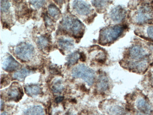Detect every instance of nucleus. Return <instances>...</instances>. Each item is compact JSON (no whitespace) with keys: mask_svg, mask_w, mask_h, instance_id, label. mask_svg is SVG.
Instances as JSON below:
<instances>
[{"mask_svg":"<svg viewBox=\"0 0 153 115\" xmlns=\"http://www.w3.org/2000/svg\"><path fill=\"white\" fill-rule=\"evenodd\" d=\"M124 30V26L120 25H115L103 29L100 33V42L103 43L113 42L122 34Z\"/></svg>","mask_w":153,"mask_h":115,"instance_id":"nucleus-1","label":"nucleus"},{"mask_svg":"<svg viewBox=\"0 0 153 115\" xmlns=\"http://www.w3.org/2000/svg\"><path fill=\"white\" fill-rule=\"evenodd\" d=\"M72 75L74 78L82 79L88 85L93 84L95 80V72L84 64H80L73 69Z\"/></svg>","mask_w":153,"mask_h":115,"instance_id":"nucleus-2","label":"nucleus"},{"mask_svg":"<svg viewBox=\"0 0 153 115\" xmlns=\"http://www.w3.org/2000/svg\"><path fill=\"white\" fill-rule=\"evenodd\" d=\"M61 25L65 30L76 36L81 33L83 27L82 24L80 20L71 16L65 17L61 22Z\"/></svg>","mask_w":153,"mask_h":115,"instance_id":"nucleus-3","label":"nucleus"},{"mask_svg":"<svg viewBox=\"0 0 153 115\" xmlns=\"http://www.w3.org/2000/svg\"><path fill=\"white\" fill-rule=\"evenodd\" d=\"M34 52L33 47L31 44L26 43H19L15 49V54L16 56L23 61L31 60Z\"/></svg>","mask_w":153,"mask_h":115,"instance_id":"nucleus-4","label":"nucleus"},{"mask_svg":"<svg viewBox=\"0 0 153 115\" xmlns=\"http://www.w3.org/2000/svg\"><path fill=\"white\" fill-rule=\"evenodd\" d=\"M153 12L152 9L148 5L141 6L135 16V21L139 24H143L152 19Z\"/></svg>","mask_w":153,"mask_h":115,"instance_id":"nucleus-5","label":"nucleus"},{"mask_svg":"<svg viewBox=\"0 0 153 115\" xmlns=\"http://www.w3.org/2000/svg\"><path fill=\"white\" fill-rule=\"evenodd\" d=\"M129 55L131 60L134 61H137L146 58V52L143 47L138 45H136L130 48Z\"/></svg>","mask_w":153,"mask_h":115,"instance_id":"nucleus-6","label":"nucleus"},{"mask_svg":"<svg viewBox=\"0 0 153 115\" xmlns=\"http://www.w3.org/2000/svg\"><path fill=\"white\" fill-rule=\"evenodd\" d=\"M73 8L75 11L81 15H88L91 12L90 5L82 1H74Z\"/></svg>","mask_w":153,"mask_h":115,"instance_id":"nucleus-7","label":"nucleus"},{"mask_svg":"<svg viewBox=\"0 0 153 115\" xmlns=\"http://www.w3.org/2000/svg\"><path fill=\"white\" fill-rule=\"evenodd\" d=\"M126 10L120 6H117L112 9L110 14L111 19L117 23L123 20L126 17Z\"/></svg>","mask_w":153,"mask_h":115,"instance_id":"nucleus-8","label":"nucleus"},{"mask_svg":"<svg viewBox=\"0 0 153 115\" xmlns=\"http://www.w3.org/2000/svg\"><path fill=\"white\" fill-rule=\"evenodd\" d=\"M20 64L17 62L12 56H9L4 61L2 68L5 71L12 72L20 68Z\"/></svg>","mask_w":153,"mask_h":115,"instance_id":"nucleus-9","label":"nucleus"},{"mask_svg":"<svg viewBox=\"0 0 153 115\" xmlns=\"http://www.w3.org/2000/svg\"><path fill=\"white\" fill-rule=\"evenodd\" d=\"M137 108L142 114L147 115L150 114L152 111V107L148 101L143 98L139 99L136 102Z\"/></svg>","mask_w":153,"mask_h":115,"instance_id":"nucleus-10","label":"nucleus"},{"mask_svg":"<svg viewBox=\"0 0 153 115\" xmlns=\"http://www.w3.org/2000/svg\"><path fill=\"white\" fill-rule=\"evenodd\" d=\"M23 95L22 89L16 86H11L7 92V97L9 100H20Z\"/></svg>","mask_w":153,"mask_h":115,"instance_id":"nucleus-11","label":"nucleus"},{"mask_svg":"<svg viewBox=\"0 0 153 115\" xmlns=\"http://www.w3.org/2000/svg\"><path fill=\"white\" fill-rule=\"evenodd\" d=\"M147 65L148 60L146 58H145L142 60L130 62L129 66L131 70L141 72L146 69Z\"/></svg>","mask_w":153,"mask_h":115,"instance_id":"nucleus-12","label":"nucleus"},{"mask_svg":"<svg viewBox=\"0 0 153 115\" xmlns=\"http://www.w3.org/2000/svg\"><path fill=\"white\" fill-rule=\"evenodd\" d=\"M109 80L108 77L105 74H101L99 76L97 82V89L100 92L104 93L109 88Z\"/></svg>","mask_w":153,"mask_h":115,"instance_id":"nucleus-13","label":"nucleus"},{"mask_svg":"<svg viewBox=\"0 0 153 115\" xmlns=\"http://www.w3.org/2000/svg\"><path fill=\"white\" fill-rule=\"evenodd\" d=\"M34 73L33 70L27 68H23L14 74L13 77L14 79L20 82H24L26 77Z\"/></svg>","mask_w":153,"mask_h":115,"instance_id":"nucleus-14","label":"nucleus"},{"mask_svg":"<svg viewBox=\"0 0 153 115\" xmlns=\"http://www.w3.org/2000/svg\"><path fill=\"white\" fill-rule=\"evenodd\" d=\"M24 89L26 93L31 97L36 96L41 91L40 86L37 84H28L24 86Z\"/></svg>","mask_w":153,"mask_h":115,"instance_id":"nucleus-15","label":"nucleus"},{"mask_svg":"<svg viewBox=\"0 0 153 115\" xmlns=\"http://www.w3.org/2000/svg\"><path fill=\"white\" fill-rule=\"evenodd\" d=\"M24 115H45V112L41 106L36 105L29 108L25 111Z\"/></svg>","mask_w":153,"mask_h":115,"instance_id":"nucleus-16","label":"nucleus"},{"mask_svg":"<svg viewBox=\"0 0 153 115\" xmlns=\"http://www.w3.org/2000/svg\"><path fill=\"white\" fill-rule=\"evenodd\" d=\"M59 45L65 50H70L74 46L73 42L70 39H60L59 41Z\"/></svg>","mask_w":153,"mask_h":115,"instance_id":"nucleus-17","label":"nucleus"},{"mask_svg":"<svg viewBox=\"0 0 153 115\" xmlns=\"http://www.w3.org/2000/svg\"><path fill=\"white\" fill-rule=\"evenodd\" d=\"M79 59H80V54L76 52L69 54L67 59L68 65L72 66L76 64Z\"/></svg>","mask_w":153,"mask_h":115,"instance_id":"nucleus-18","label":"nucleus"},{"mask_svg":"<svg viewBox=\"0 0 153 115\" xmlns=\"http://www.w3.org/2000/svg\"><path fill=\"white\" fill-rule=\"evenodd\" d=\"M48 12L51 17L56 19L59 18L60 11L59 8L54 4H51L48 7Z\"/></svg>","mask_w":153,"mask_h":115,"instance_id":"nucleus-19","label":"nucleus"},{"mask_svg":"<svg viewBox=\"0 0 153 115\" xmlns=\"http://www.w3.org/2000/svg\"><path fill=\"white\" fill-rule=\"evenodd\" d=\"M109 114L110 115H123L124 113V110L122 107L114 105L109 108Z\"/></svg>","mask_w":153,"mask_h":115,"instance_id":"nucleus-20","label":"nucleus"},{"mask_svg":"<svg viewBox=\"0 0 153 115\" xmlns=\"http://www.w3.org/2000/svg\"><path fill=\"white\" fill-rule=\"evenodd\" d=\"M64 88L63 82L61 80H57L54 82L51 87V89L54 93H61Z\"/></svg>","mask_w":153,"mask_h":115,"instance_id":"nucleus-21","label":"nucleus"},{"mask_svg":"<svg viewBox=\"0 0 153 115\" xmlns=\"http://www.w3.org/2000/svg\"><path fill=\"white\" fill-rule=\"evenodd\" d=\"M49 40L47 37L45 36H41L39 37L37 40V43L38 45V47L40 49H42L48 45Z\"/></svg>","mask_w":153,"mask_h":115,"instance_id":"nucleus-22","label":"nucleus"},{"mask_svg":"<svg viewBox=\"0 0 153 115\" xmlns=\"http://www.w3.org/2000/svg\"><path fill=\"white\" fill-rule=\"evenodd\" d=\"M108 1H92V5L96 8H102L108 4Z\"/></svg>","mask_w":153,"mask_h":115,"instance_id":"nucleus-23","label":"nucleus"},{"mask_svg":"<svg viewBox=\"0 0 153 115\" xmlns=\"http://www.w3.org/2000/svg\"><path fill=\"white\" fill-rule=\"evenodd\" d=\"M10 7V4L7 1H1V11L6 12Z\"/></svg>","mask_w":153,"mask_h":115,"instance_id":"nucleus-24","label":"nucleus"},{"mask_svg":"<svg viewBox=\"0 0 153 115\" xmlns=\"http://www.w3.org/2000/svg\"><path fill=\"white\" fill-rule=\"evenodd\" d=\"M30 4L36 8H40L42 7L45 4V1H29Z\"/></svg>","mask_w":153,"mask_h":115,"instance_id":"nucleus-25","label":"nucleus"},{"mask_svg":"<svg viewBox=\"0 0 153 115\" xmlns=\"http://www.w3.org/2000/svg\"><path fill=\"white\" fill-rule=\"evenodd\" d=\"M146 33L148 37L150 39L153 40V26H149L146 29Z\"/></svg>","mask_w":153,"mask_h":115,"instance_id":"nucleus-26","label":"nucleus"},{"mask_svg":"<svg viewBox=\"0 0 153 115\" xmlns=\"http://www.w3.org/2000/svg\"><path fill=\"white\" fill-rule=\"evenodd\" d=\"M45 23L47 25H52V22L51 21V19L48 17L47 15L45 16Z\"/></svg>","mask_w":153,"mask_h":115,"instance_id":"nucleus-27","label":"nucleus"},{"mask_svg":"<svg viewBox=\"0 0 153 115\" xmlns=\"http://www.w3.org/2000/svg\"><path fill=\"white\" fill-rule=\"evenodd\" d=\"M64 97L59 96L55 99V102L57 103H59L61 102L64 100Z\"/></svg>","mask_w":153,"mask_h":115,"instance_id":"nucleus-28","label":"nucleus"},{"mask_svg":"<svg viewBox=\"0 0 153 115\" xmlns=\"http://www.w3.org/2000/svg\"><path fill=\"white\" fill-rule=\"evenodd\" d=\"M80 59L82 61L84 62V61H85L86 56L85 55V54H84L83 52H82V53H80Z\"/></svg>","mask_w":153,"mask_h":115,"instance_id":"nucleus-29","label":"nucleus"},{"mask_svg":"<svg viewBox=\"0 0 153 115\" xmlns=\"http://www.w3.org/2000/svg\"><path fill=\"white\" fill-rule=\"evenodd\" d=\"M4 102L2 100H1V110H2V108L4 107Z\"/></svg>","mask_w":153,"mask_h":115,"instance_id":"nucleus-30","label":"nucleus"},{"mask_svg":"<svg viewBox=\"0 0 153 115\" xmlns=\"http://www.w3.org/2000/svg\"><path fill=\"white\" fill-rule=\"evenodd\" d=\"M149 48L150 49V50L153 51V43H150V44H149Z\"/></svg>","mask_w":153,"mask_h":115,"instance_id":"nucleus-31","label":"nucleus"},{"mask_svg":"<svg viewBox=\"0 0 153 115\" xmlns=\"http://www.w3.org/2000/svg\"><path fill=\"white\" fill-rule=\"evenodd\" d=\"M1 115H7V113L6 112H4V113H1Z\"/></svg>","mask_w":153,"mask_h":115,"instance_id":"nucleus-32","label":"nucleus"},{"mask_svg":"<svg viewBox=\"0 0 153 115\" xmlns=\"http://www.w3.org/2000/svg\"><path fill=\"white\" fill-rule=\"evenodd\" d=\"M152 81H153V73L152 75Z\"/></svg>","mask_w":153,"mask_h":115,"instance_id":"nucleus-33","label":"nucleus"},{"mask_svg":"<svg viewBox=\"0 0 153 115\" xmlns=\"http://www.w3.org/2000/svg\"><path fill=\"white\" fill-rule=\"evenodd\" d=\"M152 100H153V94H152Z\"/></svg>","mask_w":153,"mask_h":115,"instance_id":"nucleus-34","label":"nucleus"},{"mask_svg":"<svg viewBox=\"0 0 153 115\" xmlns=\"http://www.w3.org/2000/svg\"><path fill=\"white\" fill-rule=\"evenodd\" d=\"M69 115H74V114H69Z\"/></svg>","mask_w":153,"mask_h":115,"instance_id":"nucleus-35","label":"nucleus"},{"mask_svg":"<svg viewBox=\"0 0 153 115\" xmlns=\"http://www.w3.org/2000/svg\"></svg>","mask_w":153,"mask_h":115,"instance_id":"nucleus-36","label":"nucleus"}]
</instances>
